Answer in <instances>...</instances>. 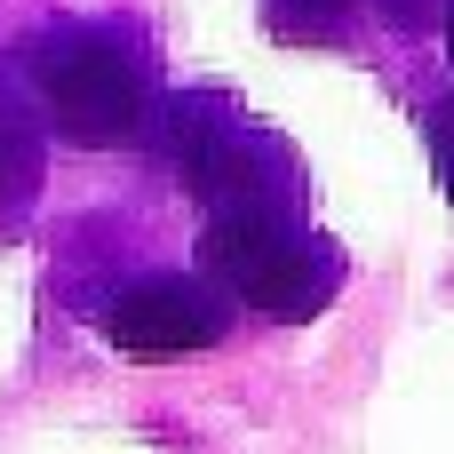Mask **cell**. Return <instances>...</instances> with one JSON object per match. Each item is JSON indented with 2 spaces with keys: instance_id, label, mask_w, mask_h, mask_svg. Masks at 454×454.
I'll return each instance as SVG.
<instances>
[{
  "instance_id": "1",
  "label": "cell",
  "mask_w": 454,
  "mask_h": 454,
  "mask_svg": "<svg viewBox=\"0 0 454 454\" xmlns=\"http://www.w3.org/2000/svg\"><path fill=\"white\" fill-rule=\"evenodd\" d=\"M16 56H24V80L64 144L120 152L160 128V80H152V56L136 32L64 16V24H40Z\"/></svg>"
},
{
  "instance_id": "2",
  "label": "cell",
  "mask_w": 454,
  "mask_h": 454,
  "mask_svg": "<svg viewBox=\"0 0 454 454\" xmlns=\"http://www.w3.org/2000/svg\"><path fill=\"white\" fill-rule=\"evenodd\" d=\"M160 160L207 215H303V160L279 128L247 120L231 96H168Z\"/></svg>"
},
{
  "instance_id": "3",
  "label": "cell",
  "mask_w": 454,
  "mask_h": 454,
  "mask_svg": "<svg viewBox=\"0 0 454 454\" xmlns=\"http://www.w3.org/2000/svg\"><path fill=\"white\" fill-rule=\"evenodd\" d=\"M200 271L271 319H319L343 295V247L303 215H207Z\"/></svg>"
},
{
  "instance_id": "4",
  "label": "cell",
  "mask_w": 454,
  "mask_h": 454,
  "mask_svg": "<svg viewBox=\"0 0 454 454\" xmlns=\"http://www.w3.org/2000/svg\"><path fill=\"white\" fill-rule=\"evenodd\" d=\"M231 287H215L207 271H152V279H128L96 327L112 351L128 359H192V351H215L231 335Z\"/></svg>"
},
{
  "instance_id": "5",
  "label": "cell",
  "mask_w": 454,
  "mask_h": 454,
  "mask_svg": "<svg viewBox=\"0 0 454 454\" xmlns=\"http://www.w3.org/2000/svg\"><path fill=\"white\" fill-rule=\"evenodd\" d=\"M48 112L24 80V56H0V239H16L32 223L40 176H48Z\"/></svg>"
},
{
  "instance_id": "6",
  "label": "cell",
  "mask_w": 454,
  "mask_h": 454,
  "mask_svg": "<svg viewBox=\"0 0 454 454\" xmlns=\"http://www.w3.org/2000/svg\"><path fill=\"white\" fill-rule=\"evenodd\" d=\"M375 0H263V32L279 48H335Z\"/></svg>"
},
{
  "instance_id": "7",
  "label": "cell",
  "mask_w": 454,
  "mask_h": 454,
  "mask_svg": "<svg viewBox=\"0 0 454 454\" xmlns=\"http://www.w3.org/2000/svg\"><path fill=\"white\" fill-rule=\"evenodd\" d=\"M423 144H431V168H439V192L454 200V96H439L423 112Z\"/></svg>"
},
{
  "instance_id": "8",
  "label": "cell",
  "mask_w": 454,
  "mask_h": 454,
  "mask_svg": "<svg viewBox=\"0 0 454 454\" xmlns=\"http://www.w3.org/2000/svg\"><path fill=\"white\" fill-rule=\"evenodd\" d=\"M375 16L399 32H431V24H454V0H375Z\"/></svg>"
},
{
  "instance_id": "9",
  "label": "cell",
  "mask_w": 454,
  "mask_h": 454,
  "mask_svg": "<svg viewBox=\"0 0 454 454\" xmlns=\"http://www.w3.org/2000/svg\"><path fill=\"white\" fill-rule=\"evenodd\" d=\"M447 56H454V24H447Z\"/></svg>"
}]
</instances>
